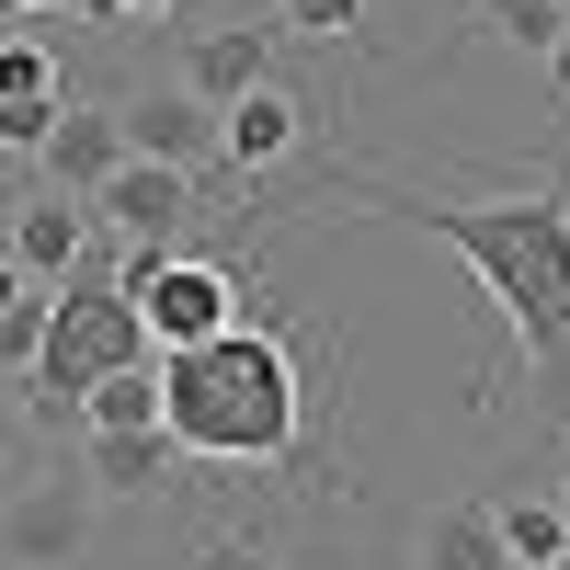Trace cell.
<instances>
[{
	"label": "cell",
	"mask_w": 570,
	"mask_h": 570,
	"mask_svg": "<svg viewBox=\"0 0 570 570\" xmlns=\"http://www.w3.org/2000/svg\"><path fill=\"white\" fill-rule=\"evenodd\" d=\"M160 12H171V0H126V23H160Z\"/></svg>",
	"instance_id": "obj_26"
},
{
	"label": "cell",
	"mask_w": 570,
	"mask_h": 570,
	"mask_svg": "<svg viewBox=\"0 0 570 570\" xmlns=\"http://www.w3.org/2000/svg\"><path fill=\"white\" fill-rule=\"evenodd\" d=\"M115 297L137 308L149 354H195V343H217V331L263 320L252 308V274L228 252H115Z\"/></svg>",
	"instance_id": "obj_3"
},
{
	"label": "cell",
	"mask_w": 570,
	"mask_h": 570,
	"mask_svg": "<svg viewBox=\"0 0 570 570\" xmlns=\"http://www.w3.org/2000/svg\"><path fill=\"white\" fill-rule=\"evenodd\" d=\"M46 308H58L46 285H23V297L0 308V376H23V365H35V343H46Z\"/></svg>",
	"instance_id": "obj_19"
},
{
	"label": "cell",
	"mask_w": 570,
	"mask_h": 570,
	"mask_svg": "<svg viewBox=\"0 0 570 570\" xmlns=\"http://www.w3.org/2000/svg\"><path fill=\"white\" fill-rule=\"evenodd\" d=\"M23 12H58V0H0V23H23Z\"/></svg>",
	"instance_id": "obj_24"
},
{
	"label": "cell",
	"mask_w": 570,
	"mask_h": 570,
	"mask_svg": "<svg viewBox=\"0 0 570 570\" xmlns=\"http://www.w3.org/2000/svg\"><path fill=\"white\" fill-rule=\"evenodd\" d=\"M0 491H12V434H0Z\"/></svg>",
	"instance_id": "obj_27"
},
{
	"label": "cell",
	"mask_w": 570,
	"mask_h": 570,
	"mask_svg": "<svg viewBox=\"0 0 570 570\" xmlns=\"http://www.w3.org/2000/svg\"><path fill=\"white\" fill-rule=\"evenodd\" d=\"M422 570H513L491 537V502H434L422 513Z\"/></svg>",
	"instance_id": "obj_14"
},
{
	"label": "cell",
	"mask_w": 570,
	"mask_h": 570,
	"mask_svg": "<svg viewBox=\"0 0 570 570\" xmlns=\"http://www.w3.org/2000/svg\"><path fill=\"white\" fill-rule=\"evenodd\" d=\"M559 513H570V491H559Z\"/></svg>",
	"instance_id": "obj_29"
},
{
	"label": "cell",
	"mask_w": 570,
	"mask_h": 570,
	"mask_svg": "<svg viewBox=\"0 0 570 570\" xmlns=\"http://www.w3.org/2000/svg\"><path fill=\"white\" fill-rule=\"evenodd\" d=\"M80 206H91V228L126 240V252H183V228L206 217V183H195V171H160V160H115Z\"/></svg>",
	"instance_id": "obj_5"
},
{
	"label": "cell",
	"mask_w": 570,
	"mask_h": 570,
	"mask_svg": "<svg viewBox=\"0 0 570 570\" xmlns=\"http://www.w3.org/2000/svg\"><path fill=\"white\" fill-rule=\"evenodd\" d=\"M513 570H559V559H513Z\"/></svg>",
	"instance_id": "obj_28"
},
{
	"label": "cell",
	"mask_w": 570,
	"mask_h": 570,
	"mask_svg": "<svg viewBox=\"0 0 570 570\" xmlns=\"http://www.w3.org/2000/svg\"><path fill=\"white\" fill-rule=\"evenodd\" d=\"M0 217H12V206H0Z\"/></svg>",
	"instance_id": "obj_30"
},
{
	"label": "cell",
	"mask_w": 570,
	"mask_h": 570,
	"mask_svg": "<svg viewBox=\"0 0 570 570\" xmlns=\"http://www.w3.org/2000/svg\"><path fill=\"white\" fill-rule=\"evenodd\" d=\"M46 126H58V104H0V149L35 160V149H46Z\"/></svg>",
	"instance_id": "obj_21"
},
{
	"label": "cell",
	"mask_w": 570,
	"mask_h": 570,
	"mask_svg": "<svg viewBox=\"0 0 570 570\" xmlns=\"http://www.w3.org/2000/svg\"><path fill=\"white\" fill-rule=\"evenodd\" d=\"M115 365H149V331H137V308L115 297V285L69 274V285H58V308H46V343H35V365H23L35 411H46V422H69L80 389H91V376H115Z\"/></svg>",
	"instance_id": "obj_4"
},
{
	"label": "cell",
	"mask_w": 570,
	"mask_h": 570,
	"mask_svg": "<svg viewBox=\"0 0 570 570\" xmlns=\"http://www.w3.org/2000/svg\"><path fill=\"white\" fill-rule=\"evenodd\" d=\"M491 537H502V559H570V513L513 491V502H491Z\"/></svg>",
	"instance_id": "obj_15"
},
{
	"label": "cell",
	"mask_w": 570,
	"mask_h": 570,
	"mask_svg": "<svg viewBox=\"0 0 570 570\" xmlns=\"http://www.w3.org/2000/svg\"><path fill=\"white\" fill-rule=\"evenodd\" d=\"M91 548V480L80 468H46V480L0 491V570H69Z\"/></svg>",
	"instance_id": "obj_6"
},
{
	"label": "cell",
	"mask_w": 570,
	"mask_h": 570,
	"mask_svg": "<svg viewBox=\"0 0 570 570\" xmlns=\"http://www.w3.org/2000/svg\"><path fill=\"white\" fill-rule=\"evenodd\" d=\"M69 69H58V46L46 35H0V104H58Z\"/></svg>",
	"instance_id": "obj_16"
},
{
	"label": "cell",
	"mask_w": 570,
	"mask_h": 570,
	"mask_svg": "<svg viewBox=\"0 0 570 570\" xmlns=\"http://www.w3.org/2000/svg\"><path fill=\"white\" fill-rule=\"evenodd\" d=\"M252 80H274V23H217V35L183 46V91H195L206 115H228Z\"/></svg>",
	"instance_id": "obj_11"
},
{
	"label": "cell",
	"mask_w": 570,
	"mask_h": 570,
	"mask_svg": "<svg viewBox=\"0 0 570 570\" xmlns=\"http://www.w3.org/2000/svg\"><path fill=\"white\" fill-rule=\"evenodd\" d=\"M12 297H23V274H12V252H0V308H12Z\"/></svg>",
	"instance_id": "obj_25"
},
{
	"label": "cell",
	"mask_w": 570,
	"mask_h": 570,
	"mask_svg": "<svg viewBox=\"0 0 570 570\" xmlns=\"http://www.w3.org/2000/svg\"><path fill=\"white\" fill-rule=\"evenodd\" d=\"M115 137H126V160H160V171H195V183H206V160H217V115H206L183 80L115 91Z\"/></svg>",
	"instance_id": "obj_8"
},
{
	"label": "cell",
	"mask_w": 570,
	"mask_h": 570,
	"mask_svg": "<svg viewBox=\"0 0 570 570\" xmlns=\"http://www.w3.org/2000/svg\"><path fill=\"white\" fill-rule=\"evenodd\" d=\"M195 570H274V548H263V537H240V525H217V537L195 548Z\"/></svg>",
	"instance_id": "obj_20"
},
{
	"label": "cell",
	"mask_w": 570,
	"mask_h": 570,
	"mask_svg": "<svg viewBox=\"0 0 570 570\" xmlns=\"http://www.w3.org/2000/svg\"><path fill=\"white\" fill-rule=\"evenodd\" d=\"M559 570H570V559H559Z\"/></svg>",
	"instance_id": "obj_31"
},
{
	"label": "cell",
	"mask_w": 570,
	"mask_h": 570,
	"mask_svg": "<svg viewBox=\"0 0 570 570\" xmlns=\"http://www.w3.org/2000/svg\"><path fill=\"white\" fill-rule=\"evenodd\" d=\"M69 422H80V434H160V354H149V365H115V376H91Z\"/></svg>",
	"instance_id": "obj_13"
},
{
	"label": "cell",
	"mask_w": 570,
	"mask_h": 570,
	"mask_svg": "<svg viewBox=\"0 0 570 570\" xmlns=\"http://www.w3.org/2000/svg\"><path fill=\"white\" fill-rule=\"evenodd\" d=\"M171 434H80V480H91V502H149V491H171Z\"/></svg>",
	"instance_id": "obj_12"
},
{
	"label": "cell",
	"mask_w": 570,
	"mask_h": 570,
	"mask_svg": "<svg viewBox=\"0 0 570 570\" xmlns=\"http://www.w3.org/2000/svg\"><path fill=\"white\" fill-rule=\"evenodd\" d=\"M537 69H548V104H559V126H570V23H559V46H548Z\"/></svg>",
	"instance_id": "obj_22"
},
{
	"label": "cell",
	"mask_w": 570,
	"mask_h": 570,
	"mask_svg": "<svg viewBox=\"0 0 570 570\" xmlns=\"http://www.w3.org/2000/svg\"><path fill=\"white\" fill-rule=\"evenodd\" d=\"M354 217L422 228L434 252L480 274V297L525 343L537 411L570 422V195L559 183H502V195H434V183H354Z\"/></svg>",
	"instance_id": "obj_1"
},
{
	"label": "cell",
	"mask_w": 570,
	"mask_h": 570,
	"mask_svg": "<svg viewBox=\"0 0 570 570\" xmlns=\"http://www.w3.org/2000/svg\"><path fill=\"white\" fill-rule=\"evenodd\" d=\"M480 23L513 46V58H548V46H559V23H570V0H480Z\"/></svg>",
	"instance_id": "obj_17"
},
{
	"label": "cell",
	"mask_w": 570,
	"mask_h": 570,
	"mask_svg": "<svg viewBox=\"0 0 570 570\" xmlns=\"http://www.w3.org/2000/svg\"><path fill=\"white\" fill-rule=\"evenodd\" d=\"M308 137H320V104H308V91H297V80H252L240 104L217 115V160L240 171V183H274Z\"/></svg>",
	"instance_id": "obj_7"
},
{
	"label": "cell",
	"mask_w": 570,
	"mask_h": 570,
	"mask_svg": "<svg viewBox=\"0 0 570 570\" xmlns=\"http://www.w3.org/2000/svg\"><path fill=\"white\" fill-rule=\"evenodd\" d=\"M126 160V137H115V104L104 91H58V126H46V149H35V171H46V195H91Z\"/></svg>",
	"instance_id": "obj_10"
},
{
	"label": "cell",
	"mask_w": 570,
	"mask_h": 570,
	"mask_svg": "<svg viewBox=\"0 0 570 570\" xmlns=\"http://www.w3.org/2000/svg\"><path fill=\"white\" fill-rule=\"evenodd\" d=\"M274 23H285V35H308V46H354L365 0H274Z\"/></svg>",
	"instance_id": "obj_18"
},
{
	"label": "cell",
	"mask_w": 570,
	"mask_h": 570,
	"mask_svg": "<svg viewBox=\"0 0 570 570\" xmlns=\"http://www.w3.org/2000/svg\"><path fill=\"white\" fill-rule=\"evenodd\" d=\"M69 12H80L91 35H126V0H69Z\"/></svg>",
	"instance_id": "obj_23"
},
{
	"label": "cell",
	"mask_w": 570,
	"mask_h": 570,
	"mask_svg": "<svg viewBox=\"0 0 570 570\" xmlns=\"http://www.w3.org/2000/svg\"><path fill=\"white\" fill-rule=\"evenodd\" d=\"M160 434L183 468H297L308 445V365L274 320H240L195 354H160Z\"/></svg>",
	"instance_id": "obj_2"
},
{
	"label": "cell",
	"mask_w": 570,
	"mask_h": 570,
	"mask_svg": "<svg viewBox=\"0 0 570 570\" xmlns=\"http://www.w3.org/2000/svg\"><path fill=\"white\" fill-rule=\"evenodd\" d=\"M0 252H12V274H23V285H46V297H58L69 274H91L104 228H91V206H80V195H35V206L0 217Z\"/></svg>",
	"instance_id": "obj_9"
}]
</instances>
